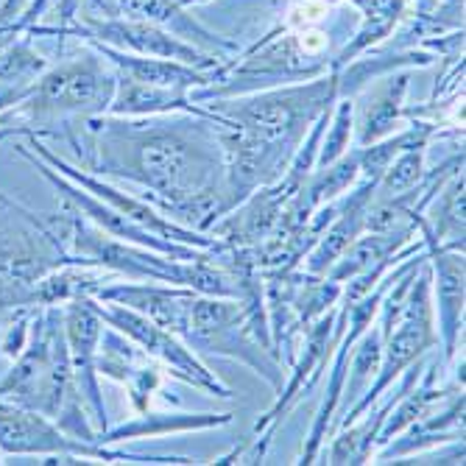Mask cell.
Here are the masks:
<instances>
[{
	"mask_svg": "<svg viewBox=\"0 0 466 466\" xmlns=\"http://www.w3.org/2000/svg\"><path fill=\"white\" fill-rule=\"evenodd\" d=\"M84 129L93 137V171L135 182L171 221L207 232L227 213V157L213 117L96 115Z\"/></svg>",
	"mask_w": 466,
	"mask_h": 466,
	"instance_id": "1",
	"label": "cell"
},
{
	"mask_svg": "<svg viewBox=\"0 0 466 466\" xmlns=\"http://www.w3.org/2000/svg\"><path fill=\"white\" fill-rule=\"evenodd\" d=\"M335 101L338 70L207 104L227 157V213L258 187L282 179L310 126Z\"/></svg>",
	"mask_w": 466,
	"mask_h": 466,
	"instance_id": "2",
	"label": "cell"
},
{
	"mask_svg": "<svg viewBox=\"0 0 466 466\" xmlns=\"http://www.w3.org/2000/svg\"><path fill=\"white\" fill-rule=\"evenodd\" d=\"M0 400L17 402L56 421V428L73 439L98 444V431L76 386L62 310L56 305H39L31 319L25 347L15 366L0 380Z\"/></svg>",
	"mask_w": 466,
	"mask_h": 466,
	"instance_id": "3",
	"label": "cell"
},
{
	"mask_svg": "<svg viewBox=\"0 0 466 466\" xmlns=\"http://www.w3.org/2000/svg\"><path fill=\"white\" fill-rule=\"evenodd\" d=\"M67 263H78V258L70 254L62 229L0 196V310L36 308V282Z\"/></svg>",
	"mask_w": 466,
	"mask_h": 466,
	"instance_id": "4",
	"label": "cell"
},
{
	"mask_svg": "<svg viewBox=\"0 0 466 466\" xmlns=\"http://www.w3.org/2000/svg\"><path fill=\"white\" fill-rule=\"evenodd\" d=\"M115 87L117 70H109L98 56H84L42 73L17 104V115L31 120L28 135L36 129L51 132V126L70 129L73 120L106 115Z\"/></svg>",
	"mask_w": 466,
	"mask_h": 466,
	"instance_id": "5",
	"label": "cell"
},
{
	"mask_svg": "<svg viewBox=\"0 0 466 466\" xmlns=\"http://www.w3.org/2000/svg\"><path fill=\"white\" fill-rule=\"evenodd\" d=\"M433 274H431V263L425 260L419 266L405 308L397 319V324L391 327V332L383 338V360H380V371L371 380V386L363 391V397L338 419V428L352 425L355 419H360L380 397L386 394L389 386L397 383V377L416 363L428 350L439 347V332H436V310H433Z\"/></svg>",
	"mask_w": 466,
	"mask_h": 466,
	"instance_id": "6",
	"label": "cell"
},
{
	"mask_svg": "<svg viewBox=\"0 0 466 466\" xmlns=\"http://www.w3.org/2000/svg\"><path fill=\"white\" fill-rule=\"evenodd\" d=\"M0 452L9 455H46L62 458V463H78V458L96 461H132V463H193L190 458L177 455H140V452H117L106 444L81 441L59 431L48 416L17 402L0 400Z\"/></svg>",
	"mask_w": 466,
	"mask_h": 466,
	"instance_id": "7",
	"label": "cell"
},
{
	"mask_svg": "<svg viewBox=\"0 0 466 466\" xmlns=\"http://www.w3.org/2000/svg\"><path fill=\"white\" fill-rule=\"evenodd\" d=\"M347 329V308H338V310H327L324 316H319L302 335V347L296 350L293 358V371L290 380L279 389V397L274 402V408L258 421L254 428V439L248 444L246 452H240V463H260L266 458V450L271 444L274 431L279 428L282 416L299 402L302 394H308L313 389V383L321 374V366L327 363V358L332 355L338 338L344 335Z\"/></svg>",
	"mask_w": 466,
	"mask_h": 466,
	"instance_id": "8",
	"label": "cell"
},
{
	"mask_svg": "<svg viewBox=\"0 0 466 466\" xmlns=\"http://www.w3.org/2000/svg\"><path fill=\"white\" fill-rule=\"evenodd\" d=\"M96 313L109 324L115 327L117 332H123L126 338H132V341L146 352L151 355L154 360H159L162 366L171 369L179 380L185 383L213 394V397H224L229 400L235 391L229 386H224L221 380L209 371L196 355L190 347H185L174 332H167L165 327L154 324L151 319H146L143 313L126 308V305H117V302H98V299H87Z\"/></svg>",
	"mask_w": 466,
	"mask_h": 466,
	"instance_id": "9",
	"label": "cell"
},
{
	"mask_svg": "<svg viewBox=\"0 0 466 466\" xmlns=\"http://www.w3.org/2000/svg\"><path fill=\"white\" fill-rule=\"evenodd\" d=\"M28 148H34V154H36L42 162H48L51 167H56V171H59L62 177H67L73 185H78L81 190L93 193L98 201H104L109 209H115L117 216H123L126 221L137 224L140 229H146V232L157 235V238H165V240H177V243H185V246L204 248V251H221V248H227V243L218 240L216 235H207V232L193 229V227L177 224V221H171L167 216H162L151 201L123 193V190H117V187H112V185L96 179L93 174H84V171H78V167L67 165L62 157H56L54 151H48L46 143H39L36 135H28Z\"/></svg>",
	"mask_w": 466,
	"mask_h": 466,
	"instance_id": "10",
	"label": "cell"
},
{
	"mask_svg": "<svg viewBox=\"0 0 466 466\" xmlns=\"http://www.w3.org/2000/svg\"><path fill=\"white\" fill-rule=\"evenodd\" d=\"M93 34L90 39L101 42V46L129 51L140 56H157V59H174L182 65H190L196 70H218L221 56H213L207 51H198L190 42L174 36L171 31H165L148 20L137 17H109V20H90Z\"/></svg>",
	"mask_w": 466,
	"mask_h": 466,
	"instance_id": "11",
	"label": "cell"
},
{
	"mask_svg": "<svg viewBox=\"0 0 466 466\" xmlns=\"http://www.w3.org/2000/svg\"><path fill=\"white\" fill-rule=\"evenodd\" d=\"M62 324H65L76 386L84 397V405L90 410L96 431L104 433L109 428V416H106V405L101 397V386H98V369H96L104 319L96 313V308L87 299H73V302H65Z\"/></svg>",
	"mask_w": 466,
	"mask_h": 466,
	"instance_id": "12",
	"label": "cell"
},
{
	"mask_svg": "<svg viewBox=\"0 0 466 466\" xmlns=\"http://www.w3.org/2000/svg\"><path fill=\"white\" fill-rule=\"evenodd\" d=\"M96 369H98V374L112 377L129 389V397H132V405L137 413L148 410L151 397L162 386V366L154 363L151 355H146L132 338H126L115 327L101 329Z\"/></svg>",
	"mask_w": 466,
	"mask_h": 466,
	"instance_id": "13",
	"label": "cell"
},
{
	"mask_svg": "<svg viewBox=\"0 0 466 466\" xmlns=\"http://www.w3.org/2000/svg\"><path fill=\"white\" fill-rule=\"evenodd\" d=\"M93 299L98 302H117L126 305L154 324L174 332L179 341L187 332L190 308L196 299V290L182 285H154V282H120V285H104Z\"/></svg>",
	"mask_w": 466,
	"mask_h": 466,
	"instance_id": "14",
	"label": "cell"
},
{
	"mask_svg": "<svg viewBox=\"0 0 466 466\" xmlns=\"http://www.w3.org/2000/svg\"><path fill=\"white\" fill-rule=\"evenodd\" d=\"M428 263L436 285L439 347L444 350V363H452L463 332V248L428 243Z\"/></svg>",
	"mask_w": 466,
	"mask_h": 466,
	"instance_id": "15",
	"label": "cell"
},
{
	"mask_svg": "<svg viewBox=\"0 0 466 466\" xmlns=\"http://www.w3.org/2000/svg\"><path fill=\"white\" fill-rule=\"evenodd\" d=\"M198 115L209 117L207 106H198L185 87H167V84H148L117 73V87L106 115L117 117H154V115Z\"/></svg>",
	"mask_w": 466,
	"mask_h": 466,
	"instance_id": "16",
	"label": "cell"
},
{
	"mask_svg": "<svg viewBox=\"0 0 466 466\" xmlns=\"http://www.w3.org/2000/svg\"><path fill=\"white\" fill-rule=\"evenodd\" d=\"M117 12H123L126 17H137V20H148L165 31H171L174 36L190 42L198 51H207L213 56L232 54L235 42H229L227 36H218L216 31L204 28L193 15L185 12V6L179 0H120Z\"/></svg>",
	"mask_w": 466,
	"mask_h": 466,
	"instance_id": "17",
	"label": "cell"
},
{
	"mask_svg": "<svg viewBox=\"0 0 466 466\" xmlns=\"http://www.w3.org/2000/svg\"><path fill=\"white\" fill-rule=\"evenodd\" d=\"M421 366H408L397 380H400V386H397V391H394V386H389V400L380 405V408H369L360 419H355L352 425H347V428H341V436H338L335 441H332V447H329V452H327V463H352V466H358V463H369L371 458H374V450H377V436H380V428H383V421H386V416L391 413V408L397 405V400L416 383L419 380V371Z\"/></svg>",
	"mask_w": 466,
	"mask_h": 466,
	"instance_id": "18",
	"label": "cell"
},
{
	"mask_svg": "<svg viewBox=\"0 0 466 466\" xmlns=\"http://www.w3.org/2000/svg\"><path fill=\"white\" fill-rule=\"evenodd\" d=\"M408 73L389 76L377 90L369 93L363 104H355V135H358V148L371 146L383 140L394 132L397 126L408 117L405 112V93H408Z\"/></svg>",
	"mask_w": 466,
	"mask_h": 466,
	"instance_id": "19",
	"label": "cell"
},
{
	"mask_svg": "<svg viewBox=\"0 0 466 466\" xmlns=\"http://www.w3.org/2000/svg\"><path fill=\"white\" fill-rule=\"evenodd\" d=\"M93 46L101 51V56H106L120 76H129L137 81H148V84H167V87H185V90H204L213 84V73L207 70H196L190 65L174 62V59H157V56H140V54H129V51H117L109 46H101V42L93 39Z\"/></svg>",
	"mask_w": 466,
	"mask_h": 466,
	"instance_id": "20",
	"label": "cell"
},
{
	"mask_svg": "<svg viewBox=\"0 0 466 466\" xmlns=\"http://www.w3.org/2000/svg\"><path fill=\"white\" fill-rule=\"evenodd\" d=\"M232 413H148L143 410L137 419L123 421L117 428H106L98 433V444H115L129 439H157L171 433H190V431H209L229 425Z\"/></svg>",
	"mask_w": 466,
	"mask_h": 466,
	"instance_id": "21",
	"label": "cell"
},
{
	"mask_svg": "<svg viewBox=\"0 0 466 466\" xmlns=\"http://www.w3.org/2000/svg\"><path fill=\"white\" fill-rule=\"evenodd\" d=\"M436 374H439V360L425 371V380H416V383L397 400V405L391 408L394 416H386L383 428H380V436H377V447L389 444L394 436H402L410 425H416L419 419H425L428 413H433L450 394L461 391L463 383H455L450 389H439L436 386Z\"/></svg>",
	"mask_w": 466,
	"mask_h": 466,
	"instance_id": "22",
	"label": "cell"
},
{
	"mask_svg": "<svg viewBox=\"0 0 466 466\" xmlns=\"http://www.w3.org/2000/svg\"><path fill=\"white\" fill-rule=\"evenodd\" d=\"M350 4L363 12V25L347 42V48L332 59V70H341L358 54L377 46L380 39H386L408 9V0H350Z\"/></svg>",
	"mask_w": 466,
	"mask_h": 466,
	"instance_id": "23",
	"label": "cell"
},
{
	"mask_svg": "<svg viewBox=\"0 0 466 466\" xmlns=\"http://www.w3.org/2000/svg\"><path fill=\"white\" fill-rule=\"evenodd\" d=\"M380 360H383V335H380V329H366L352 347L347 383H344V394H341L338 413H347L363 397V391L371 386V380L380 371Z\"/></svg>",
	"mask_w": 466,
	"mask_h": 466,
	"instance_id": "24",
	"label": "cell"
},
{
	"mask_svg": "<svg viewBox=\"0 0 466 466\" xmlns=\"http://www.w3.org/2000/svg\"><path fill=\"white\" fill-rule=\"evenodd\" d=\"M360 179V151L350 148L347 154H341L338 159H332L329 165L313 167V174L308 179V196L316 207L341 198L347 190L355 187V182Z\"/></svg>",
	"mask_w": 466,
	"mask_h": 466,
	"instance_id": "25",
	"label": "cell"
},
{
	"mask_svg": "<svg viewBox=\"0 0 466 466\" xmlns=\"http://www.w3.org/2000/svg\"><path fill=\"white\" fill-rule=\"evenodd\" d=\"M425 151L428 148H405L400 151L383 174L377 179L374 196L386 198V196H400L410 187H416L425 177Z\"/></svg>",
	"mask_w": 466,
	"mask_h": 466,
	"instance_id": "26",
	"label": "cell"
},
{
	"mask_svg": "<svg viewBox=\"0 0 466 466\" xmlns=\"http://www.w3.org/2000/svg\"><path fill=\"white\" fill-rule=\"evenodd\" d=\"M352 137H355V101L344 98L329 112L327 129H324V137H321V146H319V157H316V167L329 165L332 159L347 154Z\"/></svg>",
	"mask_w": 466,
	"mask_h": 466,
	"instance_id": "27",
	"label": "cell"
},
{
	"mask_svg": "<svg viewBox=\"0 0 466 466\" xmlns=\"http://www.w3.org/2000/svg\"><path fill=\"white\" fill-rule=\"evenodd\" d=\"M46 73V59L28 46H9L0 51V81L20 90H31V84Z\"/></svg>",
	"mask_w": 466,
	"mask_h": 466,
	"instance_id": "28",
	"label": "cell"
},
{
	"mask_svg": "<svg viewBox=\"0 0 466 466\" xmlns=\"http://www.w3.org/2000/svg\"><path fill=\"white\" fill-rule=\"evenodd\" d=\"M15 132H20V129H15V126H6V129H0V140H6V137H12Z\"/></svg>",
	"mask_w": 466,
	"mask_h": 466,
	"instance_id": "29",
	"label": "cell"
},
{
	"mask_svg": "<svg viewBox=\"0 0 466 466\" xmlns=\"http://www.w3.org/2000/svg\"><path fill=\"white\" fill-rule=\"evenodd\" d=\"M73 6H76V0H65V17H73Z\"/></svg>",
	"mask_w": 466,
	"mask_h": 466,
	"instance_id": "30",
	"label": "cell"
},
{
	"mask_svg": "<svg viewBox=\"0 0 466 466\" xmlns=\"http://www.w3.org/2000/svg\"><path fill=\"white\" fill-rule=\"evenodd\" d=\"M0 461H4V455H0Z\"/></svg>",
	"mask_w": 466,
	"mask_h": 466,
	"instance_id": "31",
	"label": "cell"
}]
</instances>
